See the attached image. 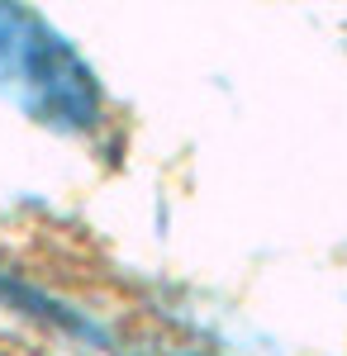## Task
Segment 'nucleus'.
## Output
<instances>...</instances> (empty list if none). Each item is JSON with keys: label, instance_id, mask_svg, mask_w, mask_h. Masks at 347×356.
<instances>
[{"label": "nucleus", "instance_id": "f03ea898", "mask_svg": "<svg viewBox=\"0 0 347 356\" xmlns=\"http://www.w3.org/2000/svg\"><path fill=\"white\" fill-rule=\"evenodd\" d=\"M0 300L10 304V309H20V314H29V318H38V323H48V328L77 332V337H91V342H105V332L95 328L81 309L43 295L38 285H29V280H20V275H10V271H0Z\"/></svg>", "mask_w": 347, "mask_h": 356}, {"label": "nucleus", "instance_id": "f257e3e1", "mask_svg": "<svg viewBox=\"0 0 347 356\" xmlns=\"http://www.w3.org/2000/svg\"><path fill=\"white\" fill-rule=\"evenodd\" d=\"M0 95L53 134H91L105 114L91 62L29 5H0Z\"/></svg>", "mask_w": 347, "mask_h": 356}]
</instances>
